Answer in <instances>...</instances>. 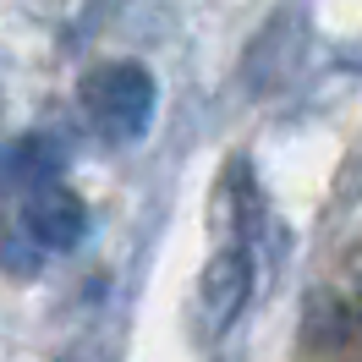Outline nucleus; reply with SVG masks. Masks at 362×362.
<instances>
[{
    "instance_id": "obj_4",
    "label": "nucleus",
    "mask_w": 362,
    "mask_h": 362,
    "mask_svg": "<svg viewBox=\"0 0 362 362\" xmlns=\"http://www.w3.org/2000/svg\"><path fill=\"white\" fill-rule=\"evenodd\" d=\"M357 296H362V291H357Z\"/></svg>"
},
{
    "instance_id": "obj_3",
    "label": "nucleus",
    "mask_w": 362,
    "mask_h": 362,
    "mask_svg": "<svg viewBox=\"0 0 362 362\" xmlns=\"http://www.w3.org/2000/svg\"><path fill=\"white\" fill-rule=\"evenodd\" d=\"M23 226L45 252H71L83 236H88V209H83V198H77L71 187H61V181L49 176V181H39V187L28 192Z\"/></svg>"
},
{
    "instance_id": "obj_2",
    "label": "nucleus",
    "mask_w": 362,
    "mask_h": 362,
    "mask_svg": "<svg viewBox=\"0 0 362 362\" xmlns=\"http://www.w3.org/2000/svg\"><path fill=\"white\" fill-rule=\"evenodd\" d=\"M252 296V258L247 247H220L204 264V280H198V318H204V335H220L236 324V313L247 308Z\"/></svg>"
},
{
    "instance_id": "obj_1",
    "label": "nucleus",
    "mask_w": 362,
    "mask_h": 362,
    "mask_svg": "<svg viewBox=\"0 0 362 362\" xmlns=\"http://www.w3.org/2000/svg\"><path fill=\"white\" fill-rule=\"evenodd\" d=\"M83 110L105 143H143L159 110V83L143 61H110L83 77Z\"/></svg>"
}]
</instances>
